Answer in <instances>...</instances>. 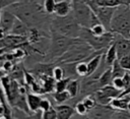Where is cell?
I'll use <instances>...</instances> for the list:
<instances>
[{
  "label": "cell",
  "instance_id": "8d00e7d4",
  "mask_svg": "<svg viewBox=\"0 0 130 119\" xmlns=\"http://www.w3.org/2000/svg\"><path fill=\"white\" fill-rule=\"evenodd\" d=\"M118 60H119L120 65H121L125 70L130 71V56H129V55H126V56H124V57H122V58H120V59H118Z\"/></svg>",
  "mask_w": 130,
  "mask_h": 119
},
{
  "label": "cell",
  "instance_id": "44dd1931",
  "mask_svg": "<svg viewBox=\"0 0 130 119\" xmlns=\"http://www.w3.org/2000/svg\"><path fill=\"white\" fill-rule=\"evenodd\" d=\"M92 96H93V98H94L96 104H100V105H105V106L110 105L111 101L113 100V99H111L110 97H108L101 88H100L99 91H96L95 93H93Z\"/></svg>",
  "mask_w": 130,
  "mask_h": 119
},
{
  "label": "cell",
  "instance_id": "60d3db41",
  "mask_svg": "<svg viewBox=\"0 0 130 119\" xmlns=\"http://www.w3.org/2000/svg\"><path fill=\"white\" fill-rule=\"evenodd\" d=\"M36 0H17V2H35Z\"/></svg>",
  "mask_w": 130,
  "mask_h": 119
},
{
  "label": "cell",
  "instance_id": "c3c4849f",
  "mask_svg": "<svg viewBox=\"0 0 130 119\" xmlns=\"http://www.w3.org/2000/svg\"><path fill=\"white\" fill-rule=\"evenodd\" d=\"M129 3H130V2H129Z\"/></svg>",
  "mask_w": 130,
  "mask_h": 119
},
{
  "label": "cell",
  "instance_id": "b9f144b4",
  "mask_svg": "<svg viewBox=\"0 0 130 119\" xmlns=\"http://www.w3.org/2000/svg\"><path fill=\"white\" fill-rule=\"evenodd\" d=\"M36 2H38L39 4H41V5H42V4H43V2H44V0H36Z\"/></svg>",
  "mask_w": 130,
  "mask_h": 119
},
{
  "label": "cell",
  "instance_id": "83f0119b",
  "mask_svg": "<svg viewBox=\"0 0 130 119\" xmlns=\"http://www.w3.org/2000/svg\"><path fill=\"white\" fill-rule=\"evenodd\" d=\"M56 3H57L56 0H44L42 6H43V8H44V10H45L46 13L52 15V14H54Z\"/></svg>",
  "mask_w": 130,
  "mask_h": 119
},
{
  "label": "cell",
  "instance_id": "2e32d148",
  "mask_svg": "<svg viewBox=\"0 0 130 119\" xmlns=\"http://www.w3.org/2000/svg\"><path fill=\"white\" fill-rule=\"evenodd\" d=\"M72 1H57L55 6L54 15L57 16H66L71 13Z\"/></svg>",
  "mask_w": 130,
  "mask_h": 119
},
{
  "label": "cell",
  "instance_id": "e575fe53",
  "mask_svg": "<svg viewBox=\"0 0 130 119\" xmlns=\"http://www.w3.org/2000/svg\"><path fill=\"white\" fill-rule=\"evenodd\" d=\"M42 119H57V113L55 107H52L49 110L42 112Z\"/></svg>",
  "mask_w": 130,
  "mask_h": 119
},
{
  "label": "cell",
  "instance_id": "4dcf8cb0",
  "mask_svg": "<svg viewBox=\"0 0 130 119\" xmlns=\"http://www.w3.org/2000/svg\"><path fill=\"white\" fill-rule=\"evenodd\" d=\"M81 101L83 102V104H84V105H85V107L87 108L88 112H89L92 108H94V107H95V105H96V102H95V100H94V98H93V96H92V95L84 96V97L81 99Z\"/></svg>",
  "mask_w": 130,
  "mask_h": 119
},
{
  "label": "cell",
  "instance_id": "f35d334b",
  "mask_svg": "<svg viewBox=\"0 0 130 119\" xmlns=\"http://www.w3.org/2000/svg\"><path fill=\"white\" fill-rule=\"evenodd\" d=\"M7 35H8V34H7V33H6L2 27H0V41H2V40H3Z\"/></svg>",
  "mask_w": 130,
  "mask_h": 119
},
{
  "label": "cell",
  "instance_id": "d4e9b609",
  "mask_svg": "<svg viewBox=\"0 0 130 119\" xmlns=\"http://www.w3.org/2000/svg\"><path fill=\"white\" fill-rule=\"evenodd\" d=\"M101 90L108 96V97H110L111 99H115V98H118V97H120L121 96V94H122V92L121 91H119V90H117L113 84H108V85H105V86H103V87H101Z\"/></svg>",
  "mask_w": 130,
  "mask_h": 119
},
{
  "label": "cell",
  "instance_id": "836d02e7",
  "mask_svg": "<svg viewBox=\"0 0 130 119\" xmlns=\"http://www.w3.org/2000/svg\"><path fill=\"white\" fill-rule=\"evenodd\" d=\"M111 84H113L117 90H119V91H121V92H123V91L125 90V81H124L123 76H122V77H121V76H119V77H114Z\"/></svg>",
  "mask_w": 130,
  "mask_h": 119
},
{
  "label": "cell",
  "instance_id": "ab89813d",
  "mask_svg": "<svg viewBox=\"0 0 130 119\" xmlns=\"http://www.w3.org/2000/svg\"><path fill=\"white\" fill-rule=\"evenodd\" d=\"M7 75V72L3 69V67L1 66V64H0V79H2L4 76H6Z\"/></svg>",
  "mask_w": 130,
  "mask_h": 119
},
{
  "label": "cell",
  "instance_id": "d6a6232c",
  "mask_svg": "<svg viewBox=\"0 0 130 119\" xmlns=\"http://www.w3.org/2000/svg\"><path fill=\"white\" fill-rule=\"evenodd\" d=\"M111 119H130V111L128 110H115Z\"/></svg>",
  "mask_w": 130,
  "mask_h": 119
},
{
  "label": "cell",
  "instance_id": "ba28073f",
  "mask_svg": "<svg viewBox=\"0 0 130 119\" xmlns=\"http://www.w3.org/2000/svg\"><path fill=\"white\" fill-rule=\"evenodd\" d=\"M115 9L116 7H102V6H95L94 8L91 9L100 19L101 23L107 28L108 32H110L111 21H112Z\"/></svg>",
  "mask_w": 130,
  "mask_h": 119
},
{
  "label": "cell",
  "instance_id": "8fae6325",
  "mask_svg": "<svg viewBox=\"0 0 130 119\" xmlns=\"http://www.w3.org/2000/svg\"><path fill=\"white\" fill-rule=\"evenodd\" d=\"M15 19H16V16L11 11H9L6 8H3L2 9V14H1L0 27H2L7 34H9L13 24H14V22H15Z\"/></svg>",
  "mask_w": 130,
  "mask_h": 119
},
{
  "label": "cell",
  "instance_id": "9a60e30c",
  "mask_svg": "<svg viewBox=\"0 0 130 119\" xmlns=\"http://www.w3.org/2000/svg\"><path fill=\"white\" fill-rule=\"evenodd\" d=\"M42 97L39 94H35V93H27L26 95V103H27V107L30 113H35L40 111V103H41Z\"/></svg>",
  "mask_w": 130,
  "mask_h": 119
},
{
  "label": "cell",
  "instance_id": "7bdbcfd3",
  "mask_svg": "<svg viewBox=\"0 0 130 119\" xmlns=\"http://www.w3.org/2000/svg\"><path fill=\"white\" fill-rule=\"evenodd\" d=\"M1 14H2V8H0V22H1Z\"/></svg>",
  "mask_w": 130,
  "mask_h": 119
},
{
  "label": "cell",
  "instance_id": "7c38bea8",
  "mask_svg": "<svg viewBox=\"0 0 130 119\" xmlns=\"http://www.w3.org/2000/svg\"><path fill=\"white\" fill-rule=\"evenodd\" d=\"M57 119H71L75 114V109L72 105L60 104L55 107Z\"/></svg>",
  "mask_w": 130,
  "mask_h": 119
},
{
  "label": "cell",
  "instance_id": "1f68e13d",
  "mask_svg": "<svg viewBox=\"0 0 130 119\" xmlns=\"http://www.w3.org/2000/svg\"><path fill=\"white\" fill-rule=\"evenodd\" d=\"M73 107L75 109V113L78 114V115H87V113H88L87 108L85 107V105L83 104V102L81 100L75 102V104L73 105Z\"/></svg>",
  "mask_w": 130,
  "mask_h": 119
},
{
  "label": "cell",
  "instance_id": "d6986e66",
  "mask_svg": "<svg viewBox=\"0 0 130 119\" xmlns=\"http://www.w3.org/2000/svg\"><path fill=\"white\" fill-rule=\"evenodd\" d=\"M123 4H128V3L125 0H93V5L90 8L92 9L95 6H102V7H118V6L123 5Z\"/></svg>",
  "mask_w": 130,
  "mask_h": 119
},
{
  "label": "cell",
  "instance_id": "7402d4cb",
  "mask_svg": "<svg viewBox=\"0 0 130 119\" xmlns=\"http://www.w3.org/2000/svg\"><path fill=\"white\" fill-rule=\"evenodd\" d=\"M99 82H100V85L103 87L105 85H108V84H111L112 83V80H113V73H112V69L111 67L106 69L101 75L100 77L98 78Z\"/></svg>",
  "mask_w": 130,
  "mask_h": 119
},
{
  "label": "cell",
  "instance_id": "7dc6e473",
  "mask_svg": "<svg viewBox=\"0 0 130 119\" xmlns=\"http://www.w3.org/2000/svg\"><path fill=\"white\" fill-rule=\"evenodd\" d=\"M82 1H85V0H82Z\"/></svg>",
  "mask_w": 130,
  "mask_h": 119
},
{
  "label": "cell",
  "instance_id": "30bf717a",
  "mask_svg": "<svg viewBox=\"0 0 130 119\" xmlns=\"http://www.w3.org/2000/svg\"><path fill=\"white\" fill-rule=\"evenodd\" d=\"M115 45H116L118 59L129 54V52H130V38L128 39V38H124V37H121L119 35H116Z\"/></svg>",
  "mask_w": 130,
  "mask_h": 119
},
{
  "label": "cell",
  "instance_id": "bcb514c9",
  "mask_svg": "<svg viewBox=\"0 0 130 119\" xmlns=\"http://www.w3.org/2000/svg\"><path fill=\"white\" fill-rule=\"evenodd\" d=\"M0 105H1V100H0Z\"/></svg>",
  "mask_w": 130,
  "mask_h": 119
},
{
  "label": "cell",
  "instance_id": "484cf974",
  "mask_svg": "<svg viewBox=\"0 0 130 119\" xmlns=\"http://www.w3.org/2000/svg\"><path fill=\"white\" fill-rule=\"evenodd\" d=\"M52 77L57 81V80H61L63 78H65V71L64 68L62 67V65L60 64H55V66L52 69Z\"/></svg>",
  "mask_w": 130,
  "mask_h": 119
},
{
  "label": "cell",
  "instance_id": "f6af8a7d",
  "mask_svg": "<svg viewBox=\"0 0 130 119\" xmlns=\"http://www.w3.org/2000/svg\"><path fill=\"white\" fill-rule=\"evenodd\" d=\"M56 1H72V0H56Z\"/></svg>",
  "mask_w": 130,
  "mask_h": 119
},
{
  "label": "cell",
  "instance_id": "ee69618b",
  "mask_svg": "<svg viewBox=\"0 0 130 119\" xmlns=\"http://www.w3.org/2000/svg\"><path fill=\"white\" fill-rule=\"evenodd\" d=\"M0 119H7L6 117H4V116H0Z\"/></svg>",
  "mask_w": 130,
  "mask_h": 119
},
{
  "label": "cell",
  "instance_id": "9c48e42d",
  "mask_svg": "<svg viewBox=\"0 0 130 119\" xmlns=\"http://www.w3.org/2000/svg\"><path fill=\"white\" fill-rule=\"evenodd\" d=\"M114 109L110 107V105H100L96 104L94 108H92L88 113L87 116L90 117L91 119H111Z\"/></svg>",
  "mask_w": 130,
  "mask_h": 119
},
{
  "label": "cell",
  "instance_id": "d590c367",
  "mask_svg": "<svg viewBox=\"0 0 130 119\" xmlns=\"http://www.w3.org/2000/svg\"><path fill=\"white\" fill-rule=\"evenodd\" d=\"M52 107H53L52 106V103H51V101L48 98H42L41 103H40V111L44 112V111L49 110Z\"/></svg>",
  "mask_w": 130,
  "mask_h": 119
},
{
  "label": "cell",
  "instance_id": "74e56055",
  "mask_svg": "<svg viewBox=\"0 0 130 119\" xmlns=\"http://www.w3.org/2000/svg\"><path fill=\"white\" fill-rule=\"evenodd\" d=\"M71 119H91L90 117H88L87 115H78V114H74V116Z\"/></svg>",
  "mask_w": 130,
  "mask_h": 119
},
{
  "label": "cell",
  "instance_id": "7a4b0ae2",
  "mask_svg": "<svg viewBox=\"0 0 130 119\" xmlns=\"http://www.w3.org/2000/svg\"><path fill=\"white\" fill-rule=\"evenodd\" d=\"M95 53L96 51H94L87 43H85L80 39V41L72 45L54 63L62 64V63H77L80 61H86L89 58H91Z\"/></svg>",
  "mask_w": 130,
  "mask_h": 119
},
{
  "label": "cell",
  "instance_id": "4316f807",
  "mask_svg": "<svg viewBox=\"0 0 130 119\" xmlns=\"http://www.w3.org/2000/svg\"><path fill=\"white\" fill-rule=\"evenodd\" d=\"M111 69H112V73H113V78H114V77H119V76L122 77V76H124V74H125L126 71H127V70H125V69L120 65L118 59L113 63V65L111 66Z\"/></svg>",
  "mask_w": 130,
  "mask_h": 119
},
{
  "label": "cell",
  "instance_id": "3957f363",
  "mask_svg": "<svg viewBox=\"0 0 130 119\" xmlns=\"http://www.w3.org/2000/svg\"><path fill=\"white\" fill-rule=\"evenodd\" d=\"M82 26L74 19L72 14L66 16H53L50 23V32L57 33L69 38H79Z\"/></svg>",
  "mask_w": 130,
  "mask_h": 119
},
{
  "label": "cell",
  "instance_id": "277c9868",
  "mask_svg": "<svg viewBox=\"0 0 130 119\" xmlns=\"http://www.w3.org/2000/svg\"><path fill=\"white\" fill-rule=\"evenodd\" d=\"M110 32L124 38H130V5L123 4L116 7Z\"/></svg>",
  "mask_w": 130,
  "mask_h": 119
},
{
  "label": "cell",
  "instance_id": "cb8c5ba5",
  "mask_svg": "<svg viewBox=\"0 0 130 119\" xmlns=\"http://www.w3.org/2000/svg\"><path fill=\"white\" fill-rule=\"evenodd\" d=\"M53 99L58 105H60V104H65L67 101L71 100V97L67 91H63V92H54Z\"/></svg>",
  "mask_w": 130,
  "mask_h": 119
},
{
  "label": "cell",
  "instance_id": "52a82bcc",
  "mask_svg": "<svg viewBox=\"0 0 130 119\" xmlns=\"http://www.w3.org/2000/svg\"><path fill=\"white\" fill-rule=\"evenodd\" d=\"M71 14L80 26L88 28L90 16L92 14L91 8L82 0H72Z\"/></svg>",
  "mask_w": 130,
  "mask_h": 119
},
{
  "label": "cell",
  "instance_id": "ffe728a7",
  "mask_svg": "<svg viewBox=\"0 0 130 119\" xmlns=\"http://www.w3.org/2000/svg\"><path fill=\"white\" fill-rule=\"evenodd\" d=\"M66 91L68 92V94L70 95L71 99L76 98L79 94H80V80L78 78H73L70 79Z\"/></svg>",
  "mask_w": 130,
  "mask_h": 119
},
{
  "label": "cell",
  "instance_id": "5bb4252c",
  "mask_svg": "<svg viewBox=\"0 0 130 119\" xmlns=\"http://www.w3.org/2000/svg\"><path fill=\"white\" fill-rule=\"evenodd\" d=\"M29 32H30V27H28L23 21H21L20 19H18L16 17L15 22H14V24H13V26H12V28H11L9 34L27 38L28 35H29Z\"/></svg>",
  "mask_w": 130,
  "mask_h": 119
},
{
  "label": "cell",
  "instance_id": "8992f818",
  "mask_svg": "<svg viewBox=\"0 0 130 119\" xmlns=\"http://www.w3.org/2000/svg\"><path fill=\"white\" fill-rule=\"evenodd\" d=\"M79 39L87 43L94 51L100 52V51H106V49L114 43L116 39V35L112 32H107L105 35L96 37L93 36L88 28L82 27Z\"/></svg>",
  "mask_w": 130,
  "mask_h": 119
},
{
  "label": "cell",
  "instance_id": "5b68a950",
  "mask_svg": "<svg viewBox=\"0 0 130 119\" xmlns=\"http://www.w3.org/2000/svg\"><path fill=\"white\" fill-rule=\"evenodd\" d=\"M80 41L79 38H69L57 33H51V43L49 52L47 54V58H49L52 62L56 61L59 57H61L72 45Z\"/></svg>",
  "mask_w": 130,
  "mask_h": 119
},
{
  "label": "cell",
  "instance_id": "e0dca14e",
  "mask_svg": "<svg viewBox=\"0 0 130 119\" xmlns=\"http://www.w3.org/2000/svg\"><path fill=\"white\" fill-rule=\"evenodd\" d=\"M13 119H42V111L35 113H25L19 109L12 108Z\"/></svg>",
  "mask_w": 130,
  "mask_h": 119
},
{
  "label": "cell",
  "instance_id": "ac0fdd59",
  "mask_svg": "<svg viewBox=\"0 0 130 119\" xmlns=\"http://www.w3.org/2000/svg\"><path fill=\"white\" fill-rule=\"evenodd\" d=\"M104 59L106 64L108 65V67H111L113 65V63L118 59V55H117V50H116V45H115V41L114 43L109 46L106 51L104 52Z\"/></svg>",
  "mask_w": 130,
  "mask_h": 119
},
{
  "label": "cell",
  "instance_id": "4fadbf2b",
  "mask_svg": "<svg viewBox=\"0 0 130 119\" xmlns=\"http://www.w3.org/2000/svg\"><path fill=\"white\" fill-rule=\"evenodd\" d=\"M129 102H130V94L121 95L120 97L115 98L111 101L110 107L113 108L114 110H122V111L128 110Z\"/></svg>",
  "mask_w": 130,
  "mask_h": 119
},
{
  "label": "cell",
  "instance_id": "f546056e",
  "mask_svg": "<svg viewBox=\"0 0 130 119\" xmlns=\"http://www.w3.org/2000/svg\"><path fill=\"white\" fill-rule=\"evenodd\" d=\"M88 29L90 31V33H91L93 36H96V37H99V36H103V35H105V34L108 32L107 28H106L102 23H98V24L91 26V27L88 28Z\"/></svg>",
  "mask_w": 130,
  "mask_h": 119
},
{
  "label": "cell",
  "instance_id": "f1b7e54d",
  "mask_svg": "<svg viewBox=\"0 0 130 119\" xmlns=\"http://www.w3.org/2000/svg\"><path fill=\"white\" fill-rule=\"evenodd\" d=\"M71 78L69 77H65L61 80H57L55 82V86H54V92H63V91H66L67 88V85L69 83Z\"/></svg>",
  "mask_w": 130,
  "mask_h": 119
},
{
  "label": "cell",
  "instance_id": "6da1fadb",
  "mask_svg": "<svg viewBox=\"0 0 130 119\" xmlns=\"http://www.w3.org/2000/svg\"><path fill=\"white\" fill-rule=\"evenodd\" d=\"M6 9L11 11L28 27L50 32V23L53 16L46 13L43 6L38 2H15L6 7Z\"/></svg>",
  "mask_w": 130,
  "mask_h": 119
},
{
  "label": "cell",
  "instance_id": "603a6c76",
  "mask_svg": "<svg viewBox=\"0 0 130 119\" xmlns=\"http://www.w3.org/2000/svg\"><path fill=\"white\" fill-rule=\"evenodd\" d=\"M75 72L77 77H86L88 76V67L86 61H80L75 63Z\"/></svg>",
  "mask_w": 130,
  "mask_h": 119
}]
</instances>
